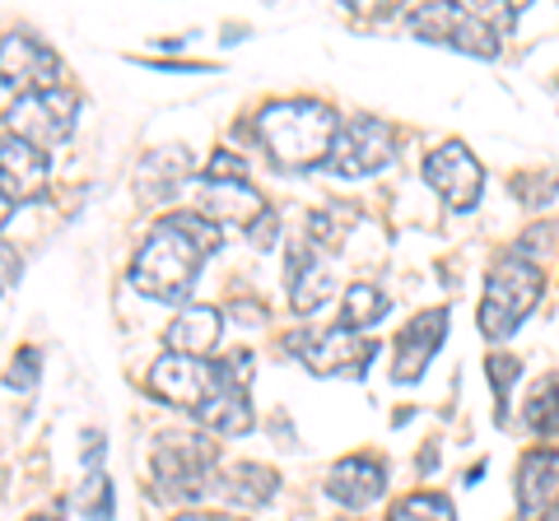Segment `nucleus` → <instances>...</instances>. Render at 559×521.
<instances>
[{
	"label": "nucleus",
	"mask_w": 559,
	"mask_h": 521,
	"mask_svg": "<svg viewBox=\"0 0 559 521\" xmlns=\"http://www.w3.org/2000/svg\"><path fill=\"white\" fill-rule=\"evenodd\" d=\"M224 242V229L210 223L201 210H173L150 229L131 260V289L154 303H182L205 256H215Z\"/></svg>",
	"instance_id": "f257e3e1"
},
{
	"label": "nucleus",
	"mask_w": 559,
	"mask_h": 521,
	"mask_svg": "<svg viewBox=\"0 0 559 521\" xmlns=\"http://www.w3.org/2000/svg\"><path fill=\"white\" fill-rule=\"evenodd\" d=\"M336 112L312 98H280L257 112V141L275 159V168H312L326 163L331 141H336Z\"/></svg>",
	"instance_id": "f03ea898"
},
{
	"label": "nucleus",
	"mask_w": 559,
	"mask_h": 521,
	"mask_svg": "<svg viewBox=\"0 0 559 521\" xmlns=\"http://www.w3.org/2000/svg\"><path fill=\"white\" fill-rule=\"evenodd\" d=\"M540 266L527 256H503L485 280V299H480V336L485 340H509L522 322L532 317V307L540 303Z\"/></svg>",
	"instance_id": "7ed1b4c3"
},
{
	"label": "nucleus",
	"mask_w": 559,
	"mask_h": 521,
	"mask_svg": "<svg viewBox=\"0 0 559 521\" xmlns=\"http://www.w3.org/2000/svg\"><path fill=\"white\" fill-rule=\"evenodd\" d=\"M154 475L182 498L219 489V443L215 433H164L154 443Z\"/></svg>",
	"instance_id": "20e7f679"
},
{
	"label": "nucleus",
	"mask_w": 559,
	"mask_h": 521,
	"mask_svg": "<svg viewBox=\"0 0 559 521\" xmlns=\"http://www.w3.org/2000/svg\"><path fill=\"white\" fill-rule=\"evenodd\" d=\"M396 154V135L388 121L378 117H349L336 126V141H331V154H326V172L336 178L355 182V178H373L392 163Z\"/></svg>",
	"instance_id": "39448f33"
},
{
	"label": "nucleus",
	"mask_w": 559,
	"mask_h": 521,
	"mask_svg": "<svg viewBox=\"0 0 559 521\" xmlns=\"http://www.w3.org/2000/svg\"><path fill=\"white\" fill-rule=\"evenodd\" d=\"M75 112H80V94L61 84V89H47V94H24L14 98L10 108V135L24 141L33 149H57L70 131H75Z\"/></svg>",
	"instance_id": "423d86ee"
},
{
	"label": "nucleus",
	"mask_w": 559,
	"mask_h": 521,
	"mask_svg": "<svg viewBox=\"0 0 559 521\" xmlns=\"http://www.w3.org/2000/svg\"><path fill=\"white\" fill-rule=\"evenodd\" d=\"M289 354L304 359L308 373L318 377H364V368L378 354V340H364L359 331H345V326H326V331H294L289 336Z\"/></svg>",
	"instance_id": "0eeeda50"
},
{
	"label": "nucleus",
	"mask_w": 559,
	"mask_h": 521,
	"mask_svg": "<svg viewBox=\"0 0 559 521\" xmlns=\"http://www.w3.org/2000/svg\"><path fill=\"white\" fill-rule=\"evenodd\" d=\"M425 182L439 191L448 210H476L480 205V186H485V168L462 141H443L439 149L425 159Z\"/></svg>",
	"instance_id": "6e6552de"
},
{
	"label": "nucleus",
	"mask_w": 559,
	"mask_h": 521,
	"mask_svg": "<svg viewBox=\"0 0 559 521\" xmlns=\"http://www.w3.org/2000/svg\"><path fill=\"white\" fill-rule=\"evenodd\" d=\"M0 84L24 94H47V89H61V57L51 47H43L38 38L28 33H5L0 38Z\"/></svg>",
	"instance_id": "1a4fd4ad"
},
{
	"label": "nucleus",
	"mask_w": 559,
	"mask_h": 521,
	"mask_svg": "<svg viewBox=\"0 0 559 521\" xmlns=\"http://www.w3.org/2000/svg\"><path fill=\"white\" fill-rule=\"evenodd\" d=\"M150 391L173 410L197 414L210 401V391H215V363L187 359V354H164V359H154V368H150Z\"/></svg>",
	"instance_id": "9d476101"
},
{
	"label": "nucleus",
	"mask_w": 559,
	"mask_h": 521,
	"mask_svg": "<svg viewBox=\"0 0 559 521\" xmlns=\"http://www.w3.org/2000/svg\"><path fill=\"white\" fill-rule=\"evenodd\" d=\"M448 340V307H429V312H415V317L401 326L396 336V354H392V381L411 387L419 381V373L429 368V359L443 350Z\"/></svg>",
	"instance_id": "9b49d317"
},
{
	"label": "nucleus",
	"mask_w": 559,
	"mask_h": 521,
	"mask_svg": "<svg viewBox=\"0 0 559 521\" xmlns=\"http://www.w3.org/2000/svg\"><path fill=\"white\" fill-rule=\"evenodd\" d=\"M47 178H51V163H47L43 149L14 141V135L0 141V201L5 205L43 201L47 196Z\"/></svg>",
	"instance_id": "f8f14e48"
},
{
	"label": "nucleus",
	"mask_w": 559,
	"mask_h": 521,
	"mask_svg": "<svg viewBox=\"0 0 559 521\" xmlns=\"http://www.w3.org/2000/svg\"><path fill=\"white\" fill-rule=\"evenodd\" d=\"M382 489H388V465H382L378 457H341L336 465L326 471V498L341 502V508H369V502L382 498Z\"/></svg>",
	"instance_id": "ddd939ff"
},
{
	"label": "nucleus",
	"mask_w": 559,
	"mask_h": 521,
	"mask_svg": "<svg viewBox=\"0 0 559 521\" xmlns=\"http://www.w3.org/2000/svg\"><path fill=\"white\" fill-rule=\"evenodd\" d=\"M559 508V451L536 447L518 465V512L522 521H540Z\"/></svg>",
	"instance_id": "4468645a"
},
{
	"label": "nucleus",
	"mask_w": 559,
	"mask_h": 521,
	"mask_svg": "<svg viewBox=\"0 0 559 521\" xmlns=\"http://www.w3.org/2000/svg\"><path fill=\"white\" fill-rule=\"evenodd\" d=\"M201 215L219 229H252L266 215V196L252 182H201Z\"/></svg>",
	"instance_id": "2eb2a0df"
},
{
	"label": "nucleus",
	"mask_w": 559,
	"mask_h": 521,
	"mask_svg": "<svg viewBox=\"0 0 559 521\" xmlns=\"http://www.w3.org/2000/svg\"><path fill=\"white\" fill-rule=\"evenodd\" d=\"M191 420L210 428L215 438H242V433H252V401L242 387H234V381H224L215 373V391H210V401Z\"/></svg>",
	"instance_id": "dca6fc26"
},
{
	"label": "nucleus",
	"mask_w": 559,
	"mask_h": 521,
	"mask_svg": "<svg viewBox=\"0 0 559 521\" xmlns=\"http://www.w3.org/2000/svg\"><path fill=\"white\" fill-rule=\"evenodd\" d=\"M224 331V312L219 307H182L168 322V354H187V359H210Z\"/></svg>",
	"instance_id": "f3484780"
},
{
	"label": "nucleus",
	"mask_w": 559,
	"mask_h": 521,
	"mask_svg": "<svg viewBox=\"0 0 559 521\" xmlns=\"http://www.w3.org/2000/svg\"><path fill=\"white\" fill-rule=\"evenodd\" d=\"M191 178V154L182 145H168V149H154L140 159L135 168V186H140V201H164V196H178V186Z\"/></svg>",
	"instance_id": "a211bd4d"
},
{
	"label": "nucleus",
	"mask_w": 559,
	"mask_h": 521,
	"mask_svg": "<svg viewBox=\"0 0 559 521\" xmlns=\"http://www.w3.org/2000/svg\"><path fill=\"white\" fill-rule=\"evenodd\" d=\"M280 489V475L261 461H238L229 471H219V494L234 502V508H266Z\"/></svg>",
	"instance_id": "6ab92c4d"
},
{
	"label": "nucleus",
	"mask_w": 559,
	"mask_h": 521,
	"mask_svg": "<svg viewBox=\"0 0 559 521\" xmlns=\"http://www.w3.org/2000/svg\"><path fill=\"white\" fill-rule=\"evenodd\" d=\"M448 47L466 51V57H480V61H495L499 51H503V33L495 28V20H489V10H466V5H457V20H452Z\"/></svg>",
	"instance_id": "aec40b11"
},
{
	"label": "nucleus",
	"mask_w": 559,
	"mask_h": 521,
	"mask_svg": "<svg viewBox=\"0 0 559 521\" xmlns=\"http://www.w3.org/2000/svg\"><path fill=\"white\" fill-rule=\"evenodd\" d=\"M388 317V293L378 284H349L345 289V303H341V326L345 331H369Z\"/></svg>",
	"instance_id": "412c9836"
},
{
	"label": "nucleus",
	"mask_w": 559,
	"mask_h": 521,
	"mask_svg": "<svg viewBox=\"0 0 559 521\" xmlns=\"http://www.w3.org/2000/svg\"><path fill=\"white\" fill-rule=\"evenodd\" d=\"M388 521H457V508H452V498L439 489H419V494H406L401 502H392Z\"/></svg>",
	"instance_id": "4be33fe9"
},
{
	"label": "nucleus",
	"mask_w": 559,
	"mask_h": 521,
	"mask_svg": "<svg viewBox=\"0 0 559 521\" xmlns=\"http://www.w3.org/2000/svg\"><path fill=\"white\" fill-rule=\"evenodd\" d=\"M485 373H489V391H495V405H499V428L509 424V396H513V387H518V373H522V359L518 354H489L485 359Z\"/></svg>",
	"instance_id": "5701e85b"
},
{
	"label": "nucleus",
	"mask_w": 559,
	"mask_h": 521,
	"mask_svg": "<svg viewBox=\"0 0 559 521\" xmlns=\"http://www.w3.org/2000/svg\"><path fill=\"white\" fill-rule=\"evenodd\" d=\"M452 20H457V5H452V0L411 10V28H415V38H425V43H448L452 38Z\"/></svg>",
	"instance_id": "b1692460"
},
{
	"label": "nucleus",
	"mask_w": 559,
	"mask_h": 521,
	"mask_svg": "<svg viewBox=\"0 0 559 521\" xmlns=\"http://www.w3.org/2000/svg\"><path fill=\"white\" fill-rule=\"evenodd\" d=\"M331 293V275H326V266L318 270V260H312L308 270H299L289 280V303H294V312H312V307H322V299Z\"/></svg>",
	"instance_id": "393cba45"
},
{
	"label": "nucleus",
	"mask_w": 559,
	"mask_h": 521,
	"mask_svg": "<svg viewBox=\"0 0 559 521\" xmlns=\"http://www.w3.org/2000/svg\"><path fill=\"white\" fill-rule=\"evenodd\" d=\"M75 508L90 517V521H112L117 517V498H112V480L103 475V471H94L90 480H84V489H80V498H75Z\"/></svg>",
	"instance_id": "a878e982"
},
{
	"label": "nucleus",
	"mask_w": 559,
	"mask_h": 521,
	"mask_svg": "<svg viewBox=\"0 0 559 521\" xmlns=\"http://www.w3.org/2000/svg\"><path fill=\"white\" fill-rule=\"evenodd\" d=\"M527 424L536 433H555L559 428V377H546L540 387L532 391L527 401Z\"/></svg>",
	"instance_id": "bb28decb"
},
{
	"label": "nucleus",
	"mask_w": 559,
	"mask_h": 521,
	"mask_svg": "<svg viewBox=\"0 0 559 521\" xmlns=\"http://www.w3.org/2000/svg\"><path fill=\"white\" fill-rule=\"evenodd\" d=\"M38 377H43V350H38V344H24V350L14 354L5 381L14 391H33V387H38Z\"/></svg>",
	"instance_id": "cd10ccee"
},
{
	"label": "nucleus",
	"mask_w": 559,
	"mask_h": 521,
	"mask_svg": "<svg viewBox=\"0 0 559 521\" xmlns=\"http://www.w3.org/2000/svg\"><path fill=\"white\" fill-rule=\"evenodd\" d=\"M205 182H248V159L234 149H219L215 159L205 163Z\"/></svg>",
	"instance_id": "c85d7f7f"
},
{
	"label": "nucleus",
	"mask_w": 559,
	"mask_h": 521,
	"mask_svg": "<svg viewBox=\"0 0 559 521\" xmlns=\"http://www.w3.org/2000/svg\"><path fill=\"white\" fill-rule=\"evenodd\" d=\"M98 461H103V433H84V465L98 471Z\"/></svg>",
	"instance_id": "c756f323"
},
{
	"label": "nucleus",
	"mask_w": 559,
	"mask_h": 521,
	"mask_svg": "<svg viewBox=\"0 0 559 521\" xmlns=\"http://www.w3.org/2000/svg\"><path fill=\"white\" fill-rule=\"evenodd\" d=\"M271 229H275V219H271V215H261V219L252 223V242H257V247H271V242H275Z\"/></svg>",
	"instance_id": "7c9ffc66"
},
{
	"label": "nucleus",
	"mask_w": 559,
	"mask_h": 521,
	"mask_svg": "<svg viewBox=\"0 0 559 521\" xmlns=\"http://www.w3.org/2000/svg\"><path fill=\"white\" fill-rule=\"evenodd\" d=\"M168 521H229V517H219V512H178V517H168Z\"/></svg>",
	"instance_id": "2f4dec72"
},
{
	"label": "nucleus",
	"mask_w": 559,
	"mask_h": 521,
	"mask_svg": "<svg viewBox=\"0 0 559 521\" xmlns=\"http://www.w3.org/2000/svg\"><path fill=\"white\" fill-rule=\"evenodd\" d=\"M10 210H14V205H5V201H0V229H5V219H10Z\"/></svg>",
	"instance_id": "473e14b6"
},
{
	"label": "nucleus",
	"mask_w": 559,
	"mask_h": 521,
	"mask_svg": "<svg viewBox=\"0 0 559 521\" xmlns=\"http://www.w3.org/2000/svg\"><path fill=\"white\" fill-rule=\"evenodd\" d=\"M540 521H559V508H555V512H550V517H540Z\"/></svg>",
	"instance_id": "72a5a7b5"
}]
</instances>
